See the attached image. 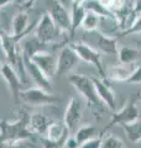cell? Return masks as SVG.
<instances>
[{
  "mask_svg": "<svg viewBox=\"0 0 141 148\" xmlns=\"http://www.w3.org/2000/svg\"><path fill=\"white\" fill-rule=\"evenodd\" d=\"M29 117L30 115L20 110V116L15 121H1L0 142L6 146L10 143L32 140V132L29 128Z\"/></svg>",
  "mask_w": 141,
  "mask_h": 148,
  "instance_id": "6da1fadb",
  "label": "cell"
},
{
  "mask_svg": "<svg viewBox=\"0 0 141 148\" xmlns=\"http://www.w3.org/2000/svg\"><path fill=\"white\" fill-rule=\"evenodd\" d=\"M68 82L87 100V103L89 105H93L94 108L103 111V105L104 104L100 101L99 96L97 94V90L92 78L84 75V74H72V75L68 77Z\"/></svg>",
  "mask_w": 141,
  "mask_h": 148,
  "instance_id": "7a4b0ae2",
  "label": "cell"
},
{
  "mask_svg": "<svg viewBox=\"0 0 141 148\" xmlns=\"http://www.w3.org/2000/svg\"><path fill=\"white\" fill-rule=\"evenodd\" d=\"M20 99L27 105L31 106H48V105H58L61 98L56 96L52 92H48L41 88H29L22 90L20 94Z\"/></svg>",
  "mask_w": 141,
  "mask_h": 148,
  "instance_id": "3957f363",
  "label": "cell"
},
{
  "mask_svg": "<svg viewBox=\"0 0 141 148\" xmlns=\"http://www.w3.org/2000/svg\"><path fill=\"white\" fill-rule=\"evenodd\" d=\"M70 47L73 48V51L77 53V56L79 57V59L83 62H86L88 64H92L98 71L99 75L102 79H105L106 78V73L104 66H103V61H102V54L98 49L91 47L87 43L83 42H77V43H72Z\"/></svg>",
  "mask_w": 141,
  "mask_h": 148,
  "instance_id": "277c9868",
  "label": "cell"
},
{
  "mask_svg": "<svg viewBox=\"0 0 141 148\" xmlns=\"http://www.w3.org/2000/svg\"><path fill=\"white\" fill-rule=\"evenodd\" d=\"M59 34H61V31L57 29V26L55 25L52 18L48 15V12L42 14L39 22H36V27H35L36 38L42 43L48 45V43L55 42V41L58 38Z\"/></svg>",
  "mask_w": 141,
  "mask_h": 148,
  "instance_id": "5b68a950",
  "label": "cell"
},
{
  "mask_svg": "<svg viewBox=\"0 0 141 148\" xmlns=\"http://www.w3.org/2000/svg\"><path fill=\"white\" fill-rule=\"evenodd\" d=\"M139 116H140V111H139L138 105H136L134 101H130V103L126 104L123 109H120L119 111H115V112L113 114L108 126L104 128V132L106 130H109L110 127L115 126V125L123 126V125L133 123L135 121H138Z\"/></svg>",
  "mask_w": 141,
  "mask_h": 148,
  "instance_id": "8992f818",
  "label": "cell"
},
{
  "mask_svg": "<svg viewBox=\"0 0 141 148\" xmlns=\"http://www.w3.org/2000/svg\"><path fill=\"white\" fill-rule=\"evenodd\" d=\"M48 15L52 18L55 25L61 32H69L72 27V21H70V14L64 8V5L58 0H52L50 5Z\"/></svg>",
  "mask_w": 141,
  "mask_h": 148,
  "instance_id": "52a82bcc",
  "label": "cell"
},
{
  "mask_svg": "<svg viewBox=\"0 0 141 148\" xmlns=\"http://www.w3.org/2000/svg\"><path fill=\"white\" fill-rule=\"evenodd\" d=\"M79 57L70 46H64L57 56V71L56 75H64L73 71L78 66Z\"/></svg>",
  "mask_w": 141,
  "mask_h": 148,
  "instance_id": "ba28073f",
  "label": "cell"
},
{
  "mask_svg": "<svg viewBox=\"0 0 141 148\" xmlns=\"http://www.w3.org/2000/svg\"><path fill=\"white\" fill-rule=\"evenodd\" d=\"M0 74L3 75L4 80L6 82L12 100L17 104L19 101H20V94L22 91V85H24L22 82H21L20 75H19L17 72L15 71V68L11 67L9 63L8 64H3Z\"/></svg>",
  "mask_w": 141,
  "mask_h": 148,
  "instance_id": "9c48e42d",
  "label": "cell"
},
{
  "mask_svg": "<svg viewBox=\"0 0 141 148\" xmlns=\"http://www.w3.org/2000/svg\"><path fill=\"white\" fill-rule=\"evenodd\" d=\"M31 61L44 72V74L48 79L56 75V71H57V57L53 56L50 51H42V52L35 53L31 57Z\"/></svg>",
  "mask_w": 141,
  "mask_h": 148,
  "instance_id": "30bf717a",
  "label": "cell"
},
{
  "mask_svg": "<svg viewBox=\"0 0 141 148\" xmlns=\"http://www.w3.org/2000/svg\"><path fill=\"white\" fill-rule=\"evenodd\" d=\"M22 63H24V67H25L27 77L31 78L32 82L35 83L37 88H41V89H44V90L48 91V92H52V86H51L50 79L45 75L44 72H42L30 58L22 57Z\"/></svg>",
  "mask_w": 141,
  "mask_h": 148,
  "instance_id": "8fae6325",
  "label": "cell"
},
{
  "mask_svg": "<svg viewBox=\"0 0 141 148\" xmlns=\"http://www.w3.org/2000/svg\"><path fill=\"white\" fill-rule=\"evenodd\" d=\"M81 120H82V106L76 98H70L64 111V119H63L64 126L70 132L78 126Z\"/></svg>",
  "mask_w": 141,
  "mask_h": 148,
  "instance_id": "7c38bea8",
  "label": "cell"
},
{
  "mask_svg": "<svg viewBox=\"0 0 141 148\" xmlns=\"http://www.w3.org/2000/svg\"><path fill=\"white\" fill-rule=\"evenodd\" d=\"M92 80L94 83V86H95L97 94L99 96L100 101L104 105H106L110 110L115 111V108H116L115 94L109 86V84L105 82V79H102V78H92Z\"/></svg>",
  "mask_w": 141,
  "mask_h": 148,
  "instance_id": "4fadbf2b",
  "label": "cell"
},
{
  "mask_svg": "<svg viewBox=\"0 0 141 148\" xmlns=\"http://www.w3.org/2000/svg\"><path fill=\"white\" fill-rule=\"evenodd\" d=\"M93 34L97 37V46H98V51H99L100 53L118 56L119 45H118V40L115 37L102 34L99 31H94Z\"/></svg>",
  "mask_w": 141,
  "mask_h": 148,
  "instance_id": "5bb4252c",
  "label": "cell"
},
{
  "mask_svg": "<svg viewBox=\"0 0 141 148\" xmlns=\"http://www.w3.org/2000/svg\"><path fill=\"white\" fill-rule=\"evenodd\" d=\"M53 121L51 119H48L44 114L35 112L30 115L29 117V128L32 133H37L41 136H46L47 130L51 126V123Z\"/></svg>",
  "mask_w": 141,
  "mask_h": 148,
  "instance_id": "9a60e30c",
  "label": "cell"
},
{
  "mask_svg": "<svg viewBox=\"0 0 141 148\" xmlns=\"http://www.w3.org/2000/svg\"><path fill=\"white\" fill-rule=\"evenodd\" d=\"M47 140L51 142H58V143H64L67 142L69 137V131L68 128L64 126V123L62 122H52L51 126L47 130V133L45 136Z\"/></svg>",
  "mask_w": 141,
  "mask_h": 148,
  "instance_id": "2e32d148",
  "label": "cell"
},
{
  "mask_svg": "<svg viewBox=\"0 0 141 148\" xmlns=\"http://www.w3.org/2000/svg\"><path fill=\"white\" fill-rule=\"evenodd\" d=\"M83 6L86 9V11L95 14V15H98L100 18H108V20L119 22V17H118L115 14L109 11L108 9H105L99 3V0H86V1L83 3Z\"/></svg>",
  "mask_w": 141,
  "mask_h": 148,
  "instance_id": "e0dca14e",
  "label": "cell"
},
{
  "mask_svg": "<svg viewBox=\"0 0 141 148\" xmlns=\"http://www.w3.org/2000/svg\"><path fill=\"white\" fill-rule=\"evenodd\" d=\"M11 27H12L11 35L20 36V35L30 34V31L32 29H35L36 26L29 27V16H27V12L26 11H21V12H19V14H16V15L14 16L12 21H11Z\"/></svg>",
  "mask_w": 141,
  "mask_h": 148,
  "instance_id": "ac0fdd59",
  "label": "cell"
},
{
  "mask_svg": "<svg viewBox=\"0 0 141 148\" xmlns=\"http://www.w3.org/2000/svg\"><path fill=\"white\" fill-rule=\"evenodd\" d=\"M70 5H72V10H70V21H72V27H70L69 35L72 37L77 29L82 26L83 18L86 16V9H84L83 4L76 1V0H70Z\"/></svg>",
  "mask_w": 141,
  "mask_h": 148,
  "instance_id": "d6986e66",
  "label": "cell"
},
{
  "mask_svg": "<svg viewBox=\"0 0 141 148\" xmlns=\"http://www.w3.org/2000/svg\"><path fill=\"white\" fill-rule=\"evenodd\" d=\"M97 136H98V130L95 126H93V125H83V126H81L77 130L76 135H74V140L78 143V146H81L83 143L93 140V138H97Z\"/></svg>",
  "mask_w": 141,
  "mask_h": 148,
  "instance_id": "ffe728a7",
  "label": "cell"
},
{
  "mask_svg": "<svg viewBox=\"0 0 141 148\" xmlns=\"http://www.w3.org/2000/svg\"><path fill=\"white\" fill-rule=\"evenodd\" d=\"M131 72L130 69L123 66V64H118V66H114L109 69L108 72V78L113 82H119V83H126L129 80V78L131 75Z\"/></svg>",
  "mask_w": 141,
  "mask_h": 148,
  "instance_id": "44dd1931",
  "label": "cell"
},
{
  "mask_svg": "<svg viewBox=\"0 0 141 148\" xmlns=\"http://www.w3.org/2000/svg\"><path fill=\"white\" fill-rule=\"evenodd\" d=\"M138 57H139V49L134 47L123 46V47L119 48V52H118V59H119V63L123 64V66L135 63Z\"/></svg>",
  "mask_w": 141,
  "mask_h": 148,
  "instance_id": "7402d4cb",
  "label": "cell"
},
{
  "mask_svg": "<svg viewBox=\"0 0 141 148\" xmlns=\"http://www.w3.org/2000/svg\"><path fill=\"white\" fill-rule=\"evenodd\" d=\"M124 128V131L126 133L128 140L133 143H139L141 142V121H135L133 123L129 125H123L121 126Z\"/></svg>",
  "mask_w": 141,
  "mask_h": 148,
  "instance_id": "603a6c76",
  "label": "cell"
},
{
  "mask_svg": "<svg viewBox=\"0 0 141 148\" xmlns=\"http://www.w3.org/2000/svg\"><path fill=\"white\" fill-rule=\"evenodd\" d=\"M100 21H102V18L98 15L87 11L86 16H84V18H83V22H82L81 27L87 32H94V31H97L98 26H99V24H100Z\"/></svg>",
  "mask_w": 141,
  "mask_h": 148,
  "instance_id": "cb8c5ba5",
  "label": "cell"
},
{
  "mask_svg": "<svg viewBox=\"0 0 141 148\" xmlns=\"http://www.w3.org/2000/svg\"><path fill=\"white\" fill-rule=\"evenodd\" d=\"M100 148H125L123 140L114 135H108L106 137L102 138Z\"/></svg>",
  "mask_w": 141,
  "mask_h": 148,
  "instance_id": "d4e9b609",
  "label": "cell"
},
{
  "mask_svg": "<svg viewBox=\"0 0 141 148\" xmlns=\"http://www.w3.org/2000/svg\"><path fill=\"white\" fill-rule=\"evenodd\" d=\"M99 3L109 11L115 14L116 16H118V12L123 10V8L125 5V0H99Z\"/></svg>",
  "mask_w": 141,
  "mask_h": 148,
  "instance_id": "484cf974",
  "label": "cell"
},
{
  "mask_svg": "<svg viewBox=\"0 0 141 148\" xmlns=\"http://www.w3.org/2000/svg\"><path fill=\"white\" fill-rule=\"evenodd\" d=\"M134 34H141V15H138V17L133 21V24L121 32V36H128Z\"/></svg>",
  "mask_w": 141,
  "mask_h": 148,
  "instance_id": "4316f807",
  "label": "cell"
},
{
  "mask_svg": "<svg viewBox=\"0 0 141 148\" xmlns=\"http://www.w3.org/2000/svg\"><path fill=\"white\" fill-rule=\"evenodd\" d=\"M100 145H102V136L83 143V145H81L78 148H100Z\"/></svg>",
  "mask_w": 141,
  "mask_h": 148,
  "instance_id": "83f0119b",
  "label": "cell"
},
{
  "mask_svg": "<svg viewBox=\"0 0 141 148\" xmlns=\"http://www.w3.org/2000/svg\"><path fill=\"white\" fill-rule=\"evenodd\" d=\"M126 83H131V84H135V83H141V66H139L138 68H135L133 72H131V75L129 78V80Z\"/></svg>",
  "mask_w": 141,
  "mask_h": 148,
  "instance_id": "f1b7e54d",
  "label": "cell"
},
{
  "mask_svg": "<svg viewBox=\"0 0 141 148\" xmlns=\"http://www.w3.org/2000/svg\"><path fill=\"white\" fill-rule=\"evenodd\" d=\"M31 145L29 143V141H20V142H15V143H10V145H6L5 148H30Z\"/></svg>",
  "mask_w": 141,
  "mask_h": 148,
  "instance_id": "f546056e",
  "label": "cell"
},
{
  "mask_svg": "<svg viewBox=\"0 0 141 148\" xmlns=\"http://www.w3.org/2000/svg\"><path fill=\"white\" fill-rule=\"evenodd\" d=\"M66 147L67 148H78V143L74 140V137H68L67 142H66Z\"/></svg>",
  "mask_w": 141,
  "mask_h": 148,
  "instance_id": "4dcf8cb0",
  "label": "cell"
},
{
  "mask_svg": "<svg viewBox=\"0 0 141 148\" xmlns=\"http://www.w3.org/2000/svg\"><path fill=\"white\" fill-rule=\"evenodd\" d=\"M16 0H0V9L1 8H5L6 5H9V4L11 3H15Z\"/></svg>",
  "mask_w": 141,
  "mask_h": 148,
  "instance_id": "1f68e13d",
  "label": "cell"
},
{
  "mask_svg": "<svg viewBox=\"0 0 141 148\" xmlns=\"http://www.w3.org/2000/svg\"><path fill=\"white\" fill-rule=\"evenodd\" d=\"M1 67H3V63L0 62V72H1Z\"/></svg>",
  "mask_w": 141,
  "mask_h": 148,
  "instance_id": "d6a6232c",
  "label": "cell"
},
{
  "mask_svg": "<svg viewBox=\"0 0 141 148\" xmlns=\"http://www.w3.org/2000/svg\"><path fill=\"white\" fill-rule=\"evenodd\" d=\"M0 130H1V121H0Z\"/></svg>",
  "mask_w": 141,
  "mask_h": 148,
  "instance_id": "836d02e7",
  "label": "cell"
},
{
  "mask_svg": "<svg viewBox=\"0 0 141 148\" xmlns=\"http://www.w3.org/2000/svg\"><path fill=\"white\" fill-rule=\"evenodd\" d=\"M35 1H36V0H32V3H35Z\"/></svg>",
  "mask_w": 141,
  "mask_h": 148,
  "instance_id": "e575fe53",
  "label": "cell"
}]
</instances>
